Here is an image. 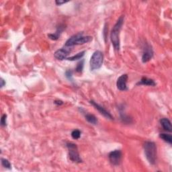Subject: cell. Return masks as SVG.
I'll list each match as a JSON object with an SVG mask.
<instances>
[{
  "mask_svg": "<svg viewBox=\"0 0 172 172\" xmlns=\"http://www.w3.org/2000/svg\"><path fill=\"white\" fill-rule=\"evenodd\" d=\"M124 17L121 16L116 22L114 26L113 27L111 34H110V39H111L112 45L116 51H119L120 49V32H121Z\"/></svg>",
  "mask_w": 172,
  "mask_h": 172,
  "instance_id": "1",
  "label": "cell"
},
{
  "mask_svg": "<svg viewBox=\"0 0 172 172\" xmlns=\"http://www.w3.org/2000/svg\"><path fill=\"white\" fill-rule=\"evenodd\" d=\"M83 32H79L76 35L72 36L65 42L66 47H71L75 45H84L85 43L90 42L92 41V37L90 36H83Z\"/></svg>",
  "mask_w": 172,
  "mask_h": 172,
  "instance_id": "2",
  "label": "cell"
},
{
  "mask_svg": "<svg viewBox=\"0 0 172 172\" xmlns=\"http://www.w3.org/2000/svg\"><path fill=\"white\" fill-rule=\"evenodd\" d=\"M144 150L145 157L150 164L154 165L157 159V147L155 143L147 141L144 144Z\"/></svg>",
  "mask_w": 172,
  "mask_h": 172,
  "instance_id": "3",
  "label": "cell"
},
{
  "mask_svg": "<svg viewBox=\"0 0 172 172\" xmlns=\"http://www.w3.org/2000/svg\"><path fill=\"white\" fill-rule=\"evenodd\" d=\"M104 61V55L100 51H95L90 59V69L98 70L101 68Z\"/></svg>",
  "mask_w": 172,
  "mask_h": 172,
  "instance_id": "4",
  "label": "cell"
},
{
  "mask_svg": "<svg viewBox=\"0 0 172 172\" xmlns=\"http://www.w3.org/2000/svg\"><path fill=\"white\" fill-rule=\"evenodd\" d=\"M67 147L69 149V157L71 161L74 163L82 162L81 159L79 156L78 147L74 143H69L67 144Z\"/></svg>",
  "mask_w": 172,
  "mask_h": 172,
  "instance_id": "5",
  "label": "cell"
},
{
  "mask_svg": "<svg viewBox=\"0 0 172 172\" xmlns=\"http://www.w3.org/2000/svg\"><path fill=\"white\" fill-rule=\"evenodd\" d=\"M109 160L114 165H118L121 164L122 159V153L120 150H115L110 152L108 155Z\"/></svg>",
  "mask_w": 172,
  "mask_h": 172,
  "instance_id": "6",
  "label": "cell"
},
{
  "mask_svg": "<svg viewBox=\"0 0 172 172\" xmlns=\"http://www.w3.org/2000/svg\"><path fill=\"white\" fill-rule=\"evenodd\" d=\"M127 80L128 75L127 74H123L119 77L117 79V82H116V86L120 91H125L128 90L127 85Z\"/></svg>",
  "mask_w": 172,
  "mask_h": 172,
  "instance_id": "7",
  "label": "cell"
},
{
  "mask_svg": "<svg viewBox=\"0 0 172 172\" xmlns=\"http://www.w3.org/2000/svg\"><path fill=\"white\" fill-rule=\"evenodd\" d=\"M153 57V51L149 45H146L145 47L144 48L143 50V53L142 56V61L143 63H147L149 61L150 59H152V57Z\"/></svg>",
  "mask_w": 172,
  "mask_h": 172,
  "instance_id": "8",
  "label": "cell"
},
{
  "mask_svg": "<svg viewBox=\"0 0 172 172\" xmlns=\"http://www.w3.org/2000/svg\"><path fill=\"white\" fill-rule=\"evenodd\" d=\"M70 53L71 51L65 47V48H62L59 49V50H57L55 53L54 56L57 59L62 61L67 59V56H68Z\"/></svg>",
  "mask_w": 172,
  "mask_h": 172,
  "instance_id": "9",
  "label": "cell"
},
{
  "mask_svg": "<svg viewBox=\"0 0 172 172\" xmlns=\"http://www.w3.org/2000/svg\"><path fill=\"white\" fill-rule=\"evenodd\" d=\"M90 104L95 108H96V110H98V111L100 112V113L101 114H102L104 116H105L106 118H108V119H110V120H113L114 119L113 116H112L111 114H110L108 111V110H106L102 106L99 105V104H97L96 102H95L94 101H93V100L90 101Z\"/></svg>",
  "mask_w": 172,
  "mask_h": 172,
  "instance_id": "10",
  "label": "cell"
},
{
  "mask_svg": "<svg viewBox=\"0 0 172 172\" xmlns=\"http://www.w3.org/2000/svg\"><path fill=\"white\" fill-rule=\"evenodd\" d=\"M64 29H65V26H64V25H63V24H61L59 27H57L56 32H55L54 34H50V35H48V38L51 40H53V41H57V40L59 39L61 33H62V32Z\"/></svg>",
  "mask_w": 172,
  "mask_h": 172,
  "instance_id": "11",
  "label": "cell"
},
{
  "mask_svg": "<svg viewBox=\"0 0 172 172\" xmlns=\"http://www.w3.org/2000/svg\"><path fill=\"white\" fill-rule=\"evenodd\" d=\"M160 122H161V125L162 126L163 128H164L165 131L171 133L172 131L171 130L172 127H171V123L170 120L167 118H162L160 121Z\"/></svg>",
  "mask_w": 172,
  "mask_h": 172,
  "instance_id": "12",
  "label": "cell"
},
{
  "mask_svg": "<svg viewBox=\"0 0 172 172\" xmlns=\"http://www.w3.org/2000/svg\"><path fill=\"white\" fill-rule=\"evenodd\" d=\"M137 85H148V86H155L156 85L154 80L151 79H149L147 78H143L141 80L137 83Z\"/></svg>",
  "mask_w": 172,
  "mask_h": 172,
  "instance_id": "13",
  "label": "cell"
},
{
  "mask_svg": "<svg viewBox=\"0 0 172 172\" xmlns=\"http://www.w3.org/2000/svg\"><path fill=\"white\" fill-rule=\"evenodd\" d=\"M85 119L87 120L88 122H90V124H97L98 123V119L96 118V116L91 114H88L85 115Z\"/></svg>",
  "mask_w": 172,
  "mask_h": 172,
  "instance_id": "14",
  "label": "cell"
},
{
  "mask_svg": "<svg viewBox=\"0 0 172 172\" xmlns=\"http://www.w3.org/2000/svg\"><path fill=\"white\" fill-rule=\"evenodd\" d=\"M85 53V51L79 52V53H78V54H76L75 55H73V56H72V57L67 58V59L69 60V61H77V60H80L81 59H82L83 57L84 56Z\"/></svg>",
  "mask_w": 172,
  "mask_h": 172,
  "instance_id": "15",
  "label": "cell"
},
{
  "mask_svg": "<svg viewBox=\"0 0 172 172\" xmlns=\"http://www.w3.org/2000/svg\"><path fill=\"white\" fill-rule=\"evenodd\" d=\"M159 137L164 140L165 142H167L169 144L172 143V137L171 135L170 134H166V133H161L159 134Z\"/></svg>",
  "mask_w": 172,
  "mask_h": 172,
  "instance_id": "16",
  "label": "cell"
},
{
  "mask_svg": "<svg viewBox=\"0 0 172 172\" xmlns=\"http://www.w3.org/2000/svg\"><path fill=\"white\" fill-rule=\"evenodd\" d=\"M84 60H81V61H79L78 64H77L75 71L78 73H81L83 71V69H84Z\"/></svg>",
  "mask_w": 172,
  "mask_h": 172,
  "instance_id": "17",
  "label": "cell"
},
{
  "mask_svg": "<svg viewBox=\"0 0 172 172\" xmlns=\"http://www.w3.org/2000/svg\"><path fill=\"white\" fill-rule=\"evenodd\" d=\"M71 137H73V139H79V138H80V137H81L80 131L78 130V129L73 131L72 133H71Z\"/></svg>",
  "mask_w": 172,
  "mask_h": 172,
  "instance_id": "18",
  "label": "cell"
},
{
  "mask_svg": "<svg viewBox=\"0 0 172 172\" xmlns=\"http://www.w3.org/2000/svg\"><path fill=\"white\" fill-rule=\"evenodd\" d=\"M2 164L3 166L7 169H11L12 167V165L10 163V161L6 159H4V158L2 159Z\"/></svg>",
  "mask_w": 172,
  "mask_h": 172,
  "instance_id": "19",
  "label": "cell"
},
{
  "mask_svg": "<svg viewBox=\"0 0 172 172\" xmlns=\"http://www.w3.org/2000/svg\"><path fill=\"white\" fill-rule=\"evenodd\" d=\"M66 78L70 81L73 80V71L71 70H68L65 72Z\"/></svg>",
  "mask_w": 172,
  "mask_h": 172,
  "instance_id": "20",
  "label": "cell"
},
{
  "mask_svg": "<svg viewBox=\"0 0 172 172\" xmlns=\"http://www.w3.org/2000/svg\"><path fill=\"white\" fill-rule=\"evenodd\" d=\"M6 120H7V115L4 114L2 116L1 118V125L2 127H5L7 125V122H6Z\"/></svg>",
  "mask_w": 172,
  "mask_h": 172,
  "instance_id": "21",
  "label": "cell"
},
{
  "mask_svg": "<svg viewBox=\"0 0 172 172\" xmlns=\"http://www.w3.org/2000/svg\"><path fill=\"white\" fill-rule=\"evenodd\" d=\"M67 2H68L61 1V0H57V1L55 2V3H56V4H57V5H62V4H65V3H67Z\"/></svg>",
  "mask_w": 172,
  "mask_h": 172,
  "instance_id": "22",
  "label": "cell"
},
{
  "mask_svg": "<svg viewBox=\"0 0 172 172\" xmlns=\"http://www.w3.org/2000/svg\"><path fill=\"white\" fill-rule=\"evenodd\" d=\"M55 104H57V105H62V104H63V102H62V101H61V100H55Z\"/></svg>",
  "mask_w": 172,
  "mask_h": 172,
  "instance_id": "23",
  "label": "cell"
},
{
  "mask_svg": "<svg viewBox=\"0 0 172 172\" xmlns=\"http://www.w3.org/2000/svg\"><path fill=\"white\" fill-rule=\"evenodd\" d=\"M0 82H1V88H3L5 85V81L2 78H1V81H0Z\"/></svg>",
  "mask_w": 172,
  "mask_h": 172,
  "instance_id": "24",
  "label": "cell"
}]
</instances>
